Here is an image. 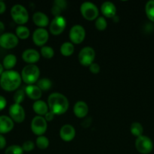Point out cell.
<instances>
[{
	"label": "cell",
	"mask_w": 154,
	"mask_h": 154,
	"mask_svg": "<svg viewBox=\"0 0 154 154\" xmlns=\"http://www.w3.org/2000/svg\"><path fill=\"white\" fill-rule=\"evenodd\" d=\"M21 74L14 70L5 71L0 76V87L6 92L16 91L21 86Z\"/></svg>",
	"instance_id": "cell-1"
},
{
	"label": "cell",
	"mask_w": 154,
	"mask_h": 154,
	"mask_svg": "<svg viewBox=\"0 0 154 154\" xmlns=\"http://www.w3.org/2000/svg\"><path fill=\"white\" fill-rule=\"evenodd\" d=\"M48 106L49 111L55 115H62L69 108V101L66 96L60 93H53L48 98Z\"/></svg>",
	"instance_id": "cell-2"
},
{
	"label": "cell",
	"mask_w": 154,
	"mask_h": 154,
	"mask_svg": "<svg viewBox=\"0 0 154 154\" xmlns=\"http://www.w3.org/2000/svg\"><path fill=\"white\" fill-rule=\"evenodd\" d=\"M21 76L23 82L27 85H32L39 80L40 70L36 65H27L21 71Z\"/></svg>",
	"instance_id": "cell-3"
},
{
	"label": "cell",
	"mask_w": 154,
	"mask_h": 154,
	"mask_svg": "<svg viewBox=\"0 0 154 154\" xmlns=\"http://www.w3.org/2000/svg\"><path fill=\"white\" fill-rule=\"evenodd\" d=\"M11 16L13 20L19 26H23L29 20L28 11L22 5H14L11 9Z\"/></svg>",
	"instance_id": "cell-4"
},
{
	"label": "cell",
	"mask_w": 154,
	"mask_h": 154,
	"mask_svg": "<svg viewBox=\"0 0 154 154\" xmlns=\"http://www.w3.org/2000/svg\"><path fill=\"white\" fill-rule=\"evenodd\" d=\"M80 13L83 18L88 21L95 20L99 17V10L95 4L91 2H85L80 6Z\"/></svg>",
	"instance_id": "cell-5"
},
{
	"label": "cell",
	"mask_w": 154,
	"mask_h": 154,
	"mask_svg": "<svg viewBox=\"0 0 154 154\" xmlns=\"http://www.w3.org/2000/svg\"><path fill=\"white\" fill-rule=\"evenodd\" d=\"M136 150L141 154H149L153 149V143L152 140L146 135H141L136 138L134 142Z\"/></svg>",
	"instance_id": "cell-6"
},
{
	"label": "cell",
	"mask_w": 154,
	"mask_h": 154,
	"mask_svg": "<svg viewBox=\"0 0 154 154\" xmlns=\"http://www.w3.org/2000/svg\"><path fill=\"white\" fill-rule=\"evenodd\" d=\"M95 51L91 47L86 46L81 49L78 55V60L83 66H88L94 63L95 59Z\"/></svg>",
	"instance_id": "cell-7"
},
{
	"label": "cell",
	"mask_w": 154,
	"mask_h": 154,
	"mask_svg": "<svg viewBox=\"0 0 154 154\" xmlns=\"http://www.w3.org/2000/svg\"><path fill=\"white\" fill-rule=\"evenodd\" d=\"M31 130L37 136L44 135L48 129V122L42 116H35L31 121Z\"/></svg>",
	"instance_id": "cell-8"
},
{
	"label": "cell",
	"mask_w": 154,
	"mask_h": 154,
	"mask_svg": "<svg viewBox=\"0 0 154 154\" xmlns=\"http://www.w3.org/2000/svg\"><path fill=\"white\" fill-rule=\"evenodd\" d=\"M85 29L82 26L76 24L71 27L69 32V38L70 42L73 45H79L85 38Z\"/></svg>",
	"instance_id": "cell-9"
},
{
	"label": "cell",
	"mask_w": 154,
	"mask_h": 154,
	"mask_svg": "<svg viewBox=\"0 0 154 154\" xmlns=\"http://www.w3.org/2000/svg\"><path fill=\"white\" fill-rule=\"evenodd\" d=\"M9 117L15 123H21L24 121L26 117V113L23 106L19 104L14 103L9 107Z\"/></svg>",
	"instance_id": "cell-10"
},
{
	"label": "cell",
	"mask_w": 154,
	"mask_h": 154,
	"mask_svg": "<svg viewBox=\"0 0 154 154\" xmlns=\"http://www.w3.org/2000/svg\"><path fill=\"white\" fill-rule=\"evenodd\" d=\"M66 26V18L63 16L55 17L49 24V31L53 35H59L61 34Z\"/></svg>",
	"instance_id": "cell-11"
},
{
	"label": "cell",
	"mask_w": 154,
	"mask_h": 154,
	"mask_svg": "<svg viewBox=\"0 0 154 154\" xmlns=\"http://www.w3.org/2000/svg\"><path fill=\"white\" fill-rule=\"evenodd\" d=\"M18 43L19 39L14 33L5 32L0 35V47L4 49H13L18 46Z\"/></svg>",
	"instance_id": "cell-12"
},
{
	"label": "cell",
	"mask_w": 154,
	"mask_h": 154,
	"mask_svg": "<svg viewBox=\"0 0 154 154\" xmlns=\"http://www.w3.org/2000/svg\"><path fill=\"white\" fill-rule=\"evenodd\" d=\"M32 39L34 43L38 47L45 46V44L48 42L49 39V33L44 28H38L33 32Z\"/></svg>",
	"instance_id": "cell-13"
},
{
	"label": "cell",
	"mask_w": 154,
	"mask_h": 154,
	"mask_svg": "<svg viewBox=\"0 0 154 154\" xmlns=\"http://www.w3.org/2000/svg\"><path fill=\"white\" fill-rule=\"evenodd\" d=\"M60 138L65 142L72 141L75 137V129L70 124H64L61 126L59 132Z\"/></svg>",
	"instance_id": "cell-14"
},
{
	"label": "cell",
	"mask_w": 154,
	"mask_h": 154,
	"mask_svg": "<svg viewBox=\"0 0 154 154\" xmlns=\"http://www.w3.org/2000/svg\"><path fill=\"white\" fill-rule=\"evenodd\" d=\"M22 59L28 65H35L40 60V53L35 49L29 48L22 53Z\"/></svg>",
	"instance_id": "cell-15"
},
{
	"label": "cell",
	"mask_w": 154,
	"mask_h": 154,
	"mask_svg": "<svg viewBox=\"0 0 154 154\" xmlns=\"http://www.w3.org/2000/svg\"><path fill=\"white\" fill-rule=\"evenodd\" d=\"M14 126V122L10 117L6 115L0 116V134L4 135L12 131Z\"/></svg>",
	"instance_id": "cell-16"
},
{
	"label": "cell",
	"mask_w": 154,
	"mask_h": 154,
	"mask_svg": "<svg viewBox=\"0 0 154 154\" xmlns=\"http://www.w3.org/2000/svg\"><path fill=\"white\" fill-rule=\"evenodd\" d=\"M88 106L84 101H78L75 102L73 106L74 115L79 119L85 117L88 114Z\"/></svg>",
	"instance_id": "cell-17"
},
{
	"label": "cell",
	"mask_w": 154,
	"mask_h": 154,
	"mask_svg": "<svg viewBox=\"0 0 154 154\" xmlns=\"http://www.w3.org/2000/svg\"><path fill=\"white\" fill-rule=\"evenodd\" d=\"M33 23L36 26H37L39 28H44L48 26L50 24L49 18L45 14V13L42 11H36L33 14Z\"/></svg>",
	"instance_id": "cell-18"
},
{
	"label": "cell",
	"mask_w": 154,
	"mask_h": 154,
	"mask_svg": "<svg viewBox=\"0 0 154 154\" xmlns=\"http://www.w3.org/2000/svg\"><path fill=\"white\" fill-rule=\"evenodd\" d=\"M101 11L104 17L113 18L116 16V7L111 2H104L101 6Z\"/></svg>",
	"instance_id": "cell-19"
},
{
	"label": "cell",
	"mask_w": 154,
	"mask_h": 154,
	"mask_svg": "<svg viewBox=\"0 0 154 154\" xmlns=\"http://www.w3.org/2000/svg\"><path fill=\"white\" fill-rule=\"evenodd\" d=\"M26 96H28L30 99L34 101H37L40 99L42 97V91L39 89L37 85L32 84V85H27L25 87Z\"/></svg>",
	"instance_id": "cell-20"
},
{
	"label": "cell",
	"mask_w": 154,
	"mask_h": 154,
	"mask_svg": "<svg viewBox=\"0 0 154 154\" xmlns=\"http://www.w3.org/2000/svg\"><path fill=\"white\" fill-rule=\"evenodd\" d=\"M33 110L38 116L44 117L49 111L48 104L43 100L35 101L33 104Z\"/></svg>",
	"instance_id": "cell-21"
},
{
	"label": "cell",
	"mask_w": 154,
	"mask_h": 154,
	"mask_svg": "<svg viewBox=\"0 0 154 154\" xmlns=\"http://www.w3.org/2000/svg\"><path fill=\"white\" fill-rule=\"evenodd\" d=\"M18 59L17 57L14 54H8L7 56L5 57L2 61V66L6 71L12 70L14 67L16 66Z\"/></svg>",
	"instance_id": "cell-22"
},
{
	"label": "cell",
	"mask_w": 154,
	"mask_h": 154,
	"mask_svg": "<svg viewBox=\"0 0 154 154\" xmlns=\"http://www.w3.org/2000/svg\"><path fill=\"white\" fill-rule=\"evenodd\" d=\"M74 51H75L74 45L70 42H63L60 48V54H62V56L66 57L72 56L73 54Z\"/></svg>",
	"instance_id": "cell-23"
},
{
	"label": "cell",
	"mask_w": 154,
	"mask_h": 154,
	"mask_svg": "<svg viewBox=\"0 0 154 154\" xmlns=\"http://www.w3.org/2000/svg\"><path fill=\"white\" fill-rule=\"evenodd\" d=\"M15 35L18 38V39L25 40V39H27L30 37V29L24 25L18 26L16 28V29H15Z\"/></svg>",
	"instance_id": "cell-24"
},
{
	"label": "cell",
	"mask_w": 154,
	"mask_h": 154,
	"mask_svg": "<svg viewBox=\"0 0 154 154\" xmlns=\"http://www.w3.org/2000/svg\"><path fill=\"white\" fill-rule=\"evenodd\" d=\"M130 132L134 137L138 138V137L143 135V126L138 122H134V123H131V126H130Z\"/></svg>",
	"instance_id": "cell-25"
},
{
	"label": "cell",
	"mask_w": 154,
	"mask_h": 154,
	"mask_svg": "<svg viewBox=\"0 0 154 154\" xmlns=\"http://www.w3.org/2000/svg\"><path fill=\"white\" fill-rule=\"evenodd\" d=\"M36 85L39 87L42 91H48L52 87V82L48 78H44L39 79L36 83Z\"/></svg>",
	"instance_id": "cell-26"
},
{
	"label": "cell",
	"mask_w": 154,
	"mask_h": 154,
	"mask_svg": "<svg viewBox=\"0 0 154 154\" xmlns=\"http://www.w3.org/2000/svg\"><path fill=\"white\" fill-rule=\"evenodd\" d=\"M145 12L148 19L154 23V0H150L146 3Z\"/></svg>",
	"instance_id": "cell-27"
},
{
	"label": "cell",
	"mask_w": 154,
	"mask_h": 154,
	"mask_svg": "<svg viewBox=\"0 0 154 154\" xmlns=\"http://www.w3.org/2000/svg\"><path fill=\"white\" fill-rule=\"evenodd\" d=\"M49 140L45 135L38 136L36 140V145L40 150H45L49 146Z\"/></svg>",
	"instance_id": "cell-28"
},
{
	"label": "cell",
	"mask_w": 154,
	"mask_h": 154,
	"mask_svg": "<svg viewBox=\"0 0 154 154\" xmlns=\"http://www.w3.org/2000/svg\"><path fill=\"white\" fill-rule=\"evenodd\" d=\"M40 55L45 59H51L54 56V51L51 46L45 45L42 47L40 50Z\"/></svg>",
	"instance_id": "cell-29"
},
{
	"label": "cell",
	"mask_w": 154,
	"mask_h": 154,
	"mask_svg": "<svg viewBox=\"0 0 154 154\" xmlns=\"http://www.w3.org/2000/svg\"><path fill=\"white\" fill-rule=\"evenodd\" d=\"M95 27L98 31H104L106 29L107 27V20L105 19L104 17H98L96 20H95Z\"/></svg>",
	"instance_id": "cell-30"
},
{
	"label": "cell",
	"mask_w": 154,
	"mask_h": 154,
	"mask_svg": "<svg viewBox=\"0 0 154 154\" xmlns=\"http://www.w3.org/2000/svg\"><path fill=\"white\" fill-rule=\"evenodd\" d=\"M25 90H23V89L17 90L16 91H15L14 95V103L21 105V104L24 102V99H25Z\"/></svg>",
	"instance_id": "cell-31"
},
{
	"label": "cell",
	"mask_w": 154,
	"mask_h": 154,
	"mask_svg": "<svg viewBox=\"0 0 154 154\" xmlns=\"http://www.w3.org/2000/svg\"><path fill=\"white\" fill-rule=\"evenodd\" d=\"M24 152L21 146L17 145V144L9 146L5 150V154H24Z\"/></svg>",
	"instance_id": "cell-32"
},
{
	"label": "cell",
	"mask_w": 154,
	"mask_h": 154,
	"mask_svg": "<svg viewBox=\"0 0 154 154\" xmlns=\"http://www.w3.org/2000/svg\"><path fill=\"white\" fill-rule=\"evenodd\" d=\"M35 145H36V144L33 141L28 140V141H26L23 143L21 147H22L24 152H31L34 150Z\"/></svg>",
	"instance_id": "cell-33"
},
{
	"label": "cell",
	"mask_w": 154,
	"mask_h": 154,
	"mask_svg": "<svg viewBox=\"0 0 154 154\" xmlns=\"http://www.w3.org/2000/svg\"><path fill=\"white\" fill-rule=\"evenodd\" d=\"M63 11V9H61L60 7H58V6L54 4H53L52 7H51V14H52V15H54V17H55L61 16V13Z\"/></svg>",
	"instance_id": "cell-34"
},
{
	"label": "cell",
	"mask_w": 154,
	"mask_h": 154,
	"mask_svg": "<svg viewBox=\"0 0 154 154\" xmlns=\"http://www.w3.org/2000/svg\"><path fill=\"white\" fill-rule=\"evenodd\" d=\"M89 70H90V72H91L92 74L97 75V74L99 73L100 71H101V66H99L98 63H96L94 62L91 65L89 66Z\"/></svg>",
	"instance_id": "cell-35"
},
{
	"label": "cell",
	"mask_w": 154,
	"mask_h": 154,
	"mask_svg": "<svg viewBox=\"0 0 154 154\" xmlns=\"http://www.w3.org/2000/svg\"><path fill=\"white\" fill-rule=\"evenodd\" d=\"M53 4L57 5L60 8L63 9V10L66 9V6H67V2L66 1H64V0H55V1H54Z\"/></svg>",
	"instance_id": "cell-36"
},
{
	"label": "cell",
	"mask_w": 154,
	"mask_h": 154,
	"mask_svg": "<svg viewBox=\"0 0 154 154\" xmlns=\"http://www.w3.org/2000/svg\"><path fill=\"white\" fill-rule=\"evenodd\" d=\"M54 117H55V114L53 112H51V111H49L45 116H44V118L45 119V120H46L47 122H51L54 120Z\"/></svg>",
	"instance_id": "cell-37"
},
{
	"label": "cell",
	"mask_w": 154,
	"mask_h": 154,
	"mask_svg": "<svg viewBox=\"0 0 154 154\" xmlns=\"http://www.w3.org/2000/svg\"><path fill=\"white\" fill-rule=\"evenodd\" d=\"M6 105H7V101L4 96L0 95V111L4 110L5 108Z\"/></svg>",
	"instance_id": "cell-38"
},
{
	"label": "cell",
	"mask_w": 154,
	"mask_h": 154,
	"mask_svg": "<svg viewBox=\"0 0 154 154\" xmlns=\"http://www.w3.org/2000/svg\"><path fill=\"white\" fill-rule=\"evenodd\" d=\"M6 144H7V141H6L4 135L0 134V150L4 149L6 147Z\"/></svg>",
	"instance_id": "cell-39"
},
{
	"label": "cell",
	"mask_w": 154,
	"mask_h": 154,
	"mask_svg": "<svg viewBox=\"0 0 154 154\" xmlns=\"http://www.w3.org/2000/svg\"><path fill=\"white\" fill-rule=\"evenodd\" d=\"M6 11V5L5 2L0 0V14H2Z\"/></svg>",
	"instance_id": "cell-40"
},
{
	"label": "cell",
	"mask_w": 154,
	"mask_h": 154,
	"mask_svg": "<svg viewBox=\"0 0 154 154\" xmlns=\"http://www.w3.org/2000/svg\"><path fill=\"white\" fill-rule=\"evenodd\" d=\"M5 29V27L4 23L2 22V21H0V35L4 33Z\"/></svg>",
	"instance_id": "cell-41"
},
{
	"label": "cell",
	"mask_w": 154,
	"mask_h": 154,
	"mask_svg": "<svg viewBox=\"0 0 154 154\" xmlns=\"http://www.w3.org/2000/svg\"><path fill=\"white\" fill-rule=\"evenodd\" d=\"M3 72H4V67H3L2 64L0 63V76H1Z\"/></svg>",
	"instance_id": "cell-42"
}]
</instances>
